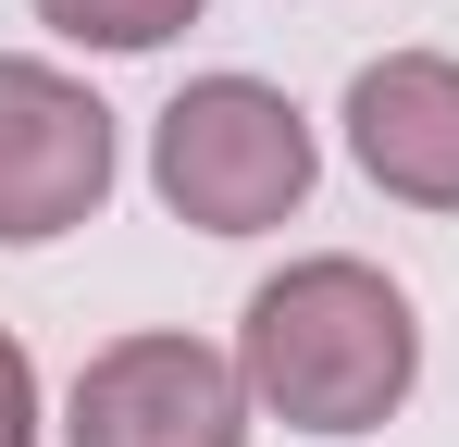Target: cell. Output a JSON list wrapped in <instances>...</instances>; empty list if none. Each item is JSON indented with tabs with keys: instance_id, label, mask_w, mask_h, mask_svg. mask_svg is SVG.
Returning a JSON list of instances; mask_svg holds the SVG:
<instances>
[{
	"instance_id": "cell-1",
	"label": "cell",
	"mask_w": 459,
	"mask_h": 447,
	"mask_svg": "<svg viewBox=\"0 0 459 447\" xmlns=\"http://www.w3.org/2000/svg\"><path fill=\"white\" fill-rule=\"evenodd\" d=\"M236 372L299 435H373L422 372V323L373 261H286L236 323Z\"/></svg>"
},
{
	"instance_id": "cell-2",
	"label": "cell",
	"mask_w": 459,
	"mask_h": 447,
	"mask_svg": "<svg viewBox=\"0 0 459 447\" xmlns=\"http://www.w3.org/2000/svg\"><path fill=\"white\" fill-rule=\"evenodd\" d=\"M150 187L199 224V236H261V224H286L310 199L299 100L261 87V74H199V87H174L161 125H150Z\"/></svg>"
},
{
	"instance_id": "cell-3",
	"label": "cell",
	"mask_w": 459,
	"mask_h": 447,
	"mask_svg": "<svg viewBox=\"0 0 459 447\" xmlns=\"http://www.w3.org/2000/svg\"><path fill=\"white\" fill-rule=\"evenodd\" d=\"M75 447H248V372L199 336H112L75 372Z\"/></svg>"
},
{
	"instance_id": "cell-4",
	"label": "cell",
	"mask_w": 459,
	"mask_h": 447,
	"mask_svg": "<svg viewBox=\"0 0 459 447\" xmlns=\"http://www.w3.org/2000/svg\"><path fill=\"white\" fill-rule=\"evenodd\" d=\"M112 199V112L87 100L75 74L0 50V236L38 249Z\"/></svg>"
},
{
	"instance_id": "cell-5",
	"label": "cell",
	"mask_w": 459,
	"mask_h": 447,
	"mask_svg": "<svg viewBox=\"0 0 459 447\" xmlns=\"http://www.w3.org/2000/svg\"><path fill=\"white\" fill-rule=\"evenodd\" d=\"M348 149L385 199L459 212V63L447 50H385L348 74Z\"/></svg>"
},
{
	"instance_id": "cell-6",
	"label": "cell",
	"mask_w": 459,
	"mask_h": 447,
	"mask_svg": "<svg viewBox=\"0 0 459 447\" xmlns=\"http://www.w3.org/2000/svg\"><path fill=\"white\" fill-rule=\"evenodd\" d=\"M38 13L87 50H161L174 25H199V0H38Z\"/></svg>"
},
{
	"instance_id": "cell-7",
	"label": "cell",
	"mask_w": 459,
	"mask_h": 447,
	"mask_svg": "<svg viewBox=\"0 0 459 447\" xmlns=\"http://www.w3.org/2000/svg\"><path fill=\"white\" fill-rule=\"evenodd\" d=\"M0 447H38V372L13 336H0Z\"/></svg>"
}]
</instances>
